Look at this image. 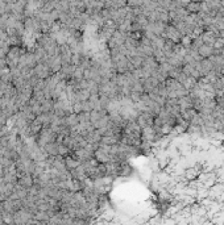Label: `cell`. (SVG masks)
Here are the masks:
<instances>
[{
  "mask_svg": "<svg viewBox=\"0 0 224 225\" xmlns=\"http://www.w3.org/2000/svg\"><path fill=\"white\" fill-rule=\"evenodd\" d=\"M189 9H190V11H193V12H196V11H199V5L193 3L191 5H189Z\"/></svg>",
  "mask_w": 224,
  "mask_h": 225,
  "instance_id": "3",
  "label": "cell"
},
{
  "mask_svg": "<svg viewBox=\"0 0 224 225\" xmlns=\"http://www.w3.org/2000/svg\"><path fill=\"white\" fill-rule=\"evenodd\" d=\"M198 54L200 56V58L203 59V58H210L214 56V53H215V49L212 45H208V43H203V45H200L198 47Z\"/></svg>",
  "mask_w": 224,
  "mask_h": 225,
  "instance_id": "1",
  "label": "cell"
},
{
  "mask_svg": "<svg viewBox=\"0 0 224 225\" xmlns=\"http://www.w3.org/2000/svg\"><path fill=\"white\" fill-rule=\"evenodd\" d=\"M96 157L99 158V161H102V162H108V160H110V157H108L107 151H102V150H99V151L96 153Z\"/></svg>",
  "mask_w": 224,
  "mask_h": 225,
  "instance_id": "2",
  "label": "cell"
}]
</instances>
